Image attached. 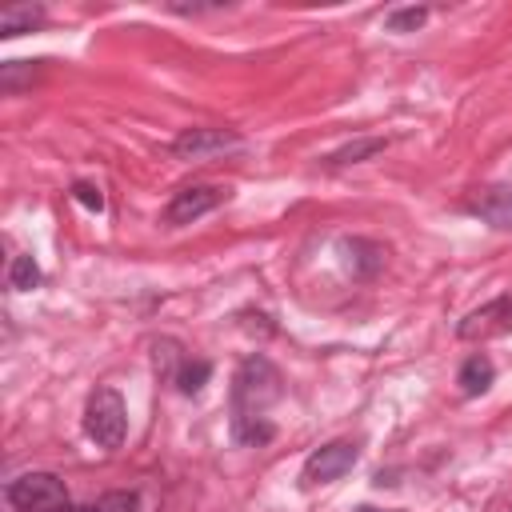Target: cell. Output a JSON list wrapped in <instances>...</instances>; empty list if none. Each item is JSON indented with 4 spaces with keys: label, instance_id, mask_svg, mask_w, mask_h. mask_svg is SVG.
<instances>
[{
    "label": "cell",
    "instance_id": "5b68a950",
    "mask_svg": "<svg viewBox=\"0 0 512 512\" xmlns=\"http://www.w3.org/2000/svg\"><path fill=\"white\" fill-rule=\"evenodd\" d=\"M220 200H224V192H220V188H212V184L180 188V192L168 200V208H164V220H168V224H192L196 216L212 212Z\"/></svg>",
    "mask_w": 512,
    "mask_h": 512
},
{
    "label": "cell",
    "instance_id": "52a82bcc",
    "mask_svg": "<svg viewBox=\"0 0 512 512\" xmlns=\"http://www.w3.org/2000/svg\"><path fill=\"white\" fill-rule=\"evenodd\" d=\"M512 324V300H492V304H484L480 312H472L464 324H460V336L464 340H476V336H492V332H500V328H508Z\"/></svg>",
    "mask_w": 512,
    "mask_h": 512
},
{
    "label": "cell",
    "instance_id": "8992f818",
    "mask_svg": "<svg viewBox=\"0 0 512 512\" xmlns=\"http://www.w3.org/2000/svg\"><path fill=\"white\" fill-rule=\"evenodd\" d=\"M236 144V132H224V128H188L184 136H176L172 152L184 156V160H200L208 152H224Z\"/></svg>",
    "mask_w": 512,
    "mask_h": 512
},
{
    "label": "cell",
    "instance_id": "277c9868",
    "mask_svg": "<svg viewBox=\"0 0 512 512\" xmlns=\"http://www.w3.org/2000/svg\"><path fill=\"white\" fill-rule=\"evenodd\" d=\"M352 464H356V444H344V440L324 444L320 452H312V456L304 460V484H308V488L332 484V480H340Z\"/></svg>",
    "mask_w": 512,
    "mask_h": 512
},
{
    "label": "cell",
    "instance_id": "ba28073f",
    "mask_svg": "<svg viewBox=\"0 0 512 512\" xmlns=\"http://www.w3.org/2000/svg\"><path fill=\"white\" fill-rule=\"evenodd\" d=\"M472 208H476L492 228L512 232V188H484V192L472 200Z\"/></svg>",
    "mask_w": 512,
    "mask_h": 512
},
{
    "label": "cell",
    "instance_id": "7c38bea8",
    "mask_svg": "<svg viewBox=\"0 0 512 512\" xmlns=\"http://www.w3.org/2000/svg\"><path fill=\"white\" fill-rule=\"evenodd\" d=\"M208 372H212V368H208V360H192V364L184 360V364H180V372H176L180 392H188V396H192V392H200V388H204V380H208Z\"/></svg>",
    "mask_w": 512,
    "mask_h": 512
},
{
    "label": "cell",
    "instance_id": "30bf717a",
    "mask_svg": "<svg viewBox=\"0 0 512 512\" xmlns=\"http://www.w3.org/2000/svg\"><path fill=\"white\" fill-rule=\"evenodd\" d=\"M488 384H492V360H488V356L464 360V368H460V388H464L468 396H480V392H488Z\"/></svg>",
    "mask_w": 512,
    "mask_h": 512
},
{
    "label": "cell",
    "instance_id": "8fae6325",
    "mask_svg": "<svg viewBox=\"0 0 512 512\" xmlns=\"http://www.w3.org/2000/svg\"><path fill=\"white\" fill-rule=\"evenodd\" d=\"M40 8H8L0 16V32L4 36H16V32H32V24H40Z\"/></svg>",
    "mask_w": 512,
    "mask_h": 512
},
{
    "label": "cell",
    "instance_id": "4fadbf2b",
    "mask_svg": "<svg viewBox=\"0 0 512 512\" xmlns=\"http://www.w3.org/2000/svg\"><path fill=\"white\" fill-rule=\"evenodd\" d=\"M80 512H136V496L132 492H108V496L84 504Z\"/></svg>",
    "mask_w": 512,
    "mask_h": 512
},
{
    "label": "cell",
    "instance_id": "ac0fdd59",
    "mask_svg": "<svg viewBox=\"0 0 512 512\" xmlns=\"http://www.w3.org/2000/svg\"><path fill=\"white\" fill-rule=\"evenodd\" d=\"M76 200H80V204H88V208H96V212H100V204H104V200H100V192H96L92 184H76Z\"/></svg>",
    "mask_w": 512,
    "mask_h": 512
},
{
    "label": "cell",
    "instance_id": "3957f363",
    "mask_svg": "<svg viewBox=\"0 0 512 512\" xmlns=\"http://www.w3.org/2000/svg\"><path fill=\"white\" fill-rule=\"evenodd\" d=\"M276 396H280V376H276V368H272L264 356L248 360V364L240 368V376H236V408H240V416H260V408L272 404Z\"/></svg>",
    "mask_w": 512,
    "mask_h": 512
},
{
    "label": "cell",
    "instance_id": "2e32d148",
    "mask_svg": "<svg viewBox=\"0 0 512 512\" xmlns=\"http://www.w3.org/2000/svg\"><path fill=\"white\" fill-rule=\"evenodd\" d=\"M424 16H428L424 8H400V12H392V16H388V28H392V32H404V28L424 24Z\"/></svg>",
    "mask_w": 512,
    "mask_h": 512
},
{
    "label": "cell",
    "instance_id": "6da1fadb",
    "mask_svg": "<svg viewBox=\"0 0 512 512\" xmlns=\"http://www.w3.org/2000/svg\"><path fill=\"white\" fill-rule=\"evenodd\" d=\"M84 432L100 444V448H120L124 432H128V408L120 400L116 388H96L84 404Z\"/></svg>",
    "mask_w": 512,
    "mask_h": 512
},
{
    "label": "cell",
    "instance_id": "5bb4252c",
    "mask_svg": "<svg viewBox=\"0 0 512 512\" xmlns=\"http://www.w3.org/2000/svg\"><path fill=\"white\" fill-rule=\"evenodd\" d=\"M8 280H12V288H36V280H40L36 260H32V256H16V260H12Z\"/></svg>",
    "mask_w": 512,
    "mask_h": 512
},
{
    "label": "cell",
    "instance_id": "9c48e42d",
    "mask_svg": "<svg viewBox=\"0 0 512 512\" xmlns=\"http://www.w3.org/2000/svg\"><path fill=\"white\" fill-rule=\"evenodd\" d=\"M340 252H344V264H348L356 276H372V272H380V264H384V248H376V244H368V240H344Z\"/></svg>",
    "mask_w": 512,
    "mask_h": 512
},
{
    "label": "cell",
    "instance_id": "9a60e30c",
    "mask_svg": "<svg viewBox=\"0 0 512 512\" xmlns=\"http://www.w3.org/2000/svg\"><path fill=\"white\" fill-rule=\"evenodd\" d=\"M176 364H180L176 344H172V340H160V344H156V372H160V376H176Z\"/></svg>",
    "mask_w": 512,
    "mask_h": 512
},
{
    "label": "cell",
    "instance_id": "7a4b0ae2",
    "mask_svg": "<svg viewBox=\"0 0 512 512\" xmlns=\"http://www.w3.org/2000/svg\"><path fill=\"white\" fill-rule=\"evenodd\" d=\"M8 504L16 512H64L68 508V492L52 472H24L8 488Z\"/></svg>",
    "mask_w": 512,
    "mask_h": 512
},
{
    "label": "cell",
    "instance_id": "e0dca14e",
    "mask_svg": "<svg viewBox=\"0 0 512 512\" xmlns=\"http://www.w3.org/2000/svg\"><path fill=\"white\" fill-rule=\"evenodd\" d=\"M380 148H384L380 140H368V144H356V148H344V152H336L332 160H336V164H348V160H360V156H368V152H380Z\"/></svg>",
    "mask_w": 512,
    "mask_h": 512
}]
</instances>
